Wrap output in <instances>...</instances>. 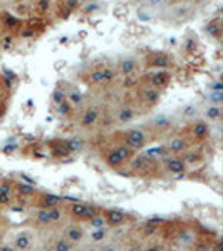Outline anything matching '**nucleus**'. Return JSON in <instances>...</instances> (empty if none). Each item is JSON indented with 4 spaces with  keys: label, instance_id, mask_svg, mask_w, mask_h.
Instances as JSON below:
<instances>
[{
    "label": "nucleus",
    "instance_id": "36",
    "mask_svg": "<svg viewBox=\"0 0 223 251\" xmlns=\"http://www.w3.org/2000/svg\"><path fill=\"white\" fill-rule=\"evenodd\" d=\"M144 154L148 156V157H160V156H166L168 152H166L165 146H156V148L148 149V151H146Z\"/></svg>",
    "mask_w": 223,
    "mask_h": 251
},
{
    "label": "nucleus",
    "instance_id": "28",
    "mask_svg": "<svg viewBox=\"0 0 223 251\" xmlns=\"http://www.w3.org/2000/svg\"><path fill=\"white\" fill-rule=\"evenodd\" d=\"M124 250V243L117 241V240H106L101 245H97V251H123Z\"/></svg>",
    "mask_w": 223,
    "mask_h": 251
},
{
    "label": "nucleus",
    "instance_id": "29",
    "mask_svg": "<svg viewBox=\"0 0 223 251\" xmlns=\"http://www.w3.org/2000/svg\"><path fill=\"white\" fill-rule=\"evenodd\" d=\"M104 161H106L108 166H111V168H114V169H121L124 166V161L121 159V157L117 156V154H114L111 149H109V151L106 152V156H104Z\"/></svg>",
    "mask_w": 223,
    "mask_h": 251
},
{
    "label": "nucleus",
    "instance_id": "17",
    "mask_svg": "<svg viewBox=\"0 0 223 251\" xmlns=\"http://www.w3.org/2000/svg\"><path fill=\"white\" fill-rule=\"evenodd\" d=\"M138 71V62L135 57H123L119 60V64H117V72H119L121 75H133L136 74Z\"/></svg>",
    "mask_w": 223,
    "mask_h": 251
},
{
    "label": "nucleus",
    "instance_id": "12",
    "mask_svg": "<svg viewBox=\"0 0 223 251\" xmlns=\"http://www.w3.org/2000/svg\"><path fill=\"white\" fill-rule=\"evenodd\" d=\"M169 80H171V77H169V74L166 71H156L148 75V86L161 91V89H165L168 86Z\"/></svg>",
    "mask_w": 223,
    "mask_h": 251
},
{
    "label": "nucleus",
    "instance_id": "9",
    "mask_svg": "<svg viewBox=\"0 0 223 251\" xmlns=\"http://www.w3.org/2000/svg\"><path fill=\"white\" fill-rule=\"evenodd\" d=\"M112 75H114V69L112 67H97L89 74L87 82L91 86H101L104 82H111Z\"/></svg>",
    "mask_w": 223,
    "mask_h": 251
},
{
    "label": "nucleus",
    "instance_id": "48",
    "mask_svg": "<svg viewBox=\"0 0 223 251\" xmlns=\"http://www.w3.org/2000/svg\"><path fill=\"white\" fill-rule=\"evenodd\" d=\"M35 7L37 9H40V10H49V2H39V3H35Z\"/></svg>",
    "mask_w": 223,
    "mask_h": 251
},
{
    "label": "nucleus",
    "instance_id": "46",
    "mask_svg": "<svg viewBox=\"0 0 223 251\" xmlns=\"http://www.w3.org/2000/svg\"><path fill=\"white\" fill-rule=\"evenodd\" d=\"M5 19V25H9V27H14V25H17V19H14V17H3Z\"/></svg>",
    "mask_w": 223,
    "mask_h": 251
},
{
    "label": "nucleus",
    "instance_id": "30",
    "mask_svg": "<svg viewBox=\"0 0 223 251\" xmlns=\"http://www.w3.org/2000/svg\"><path fill=\"white\" fill-rule=\"evenodd\" d=\"M151 67H156V69H160V71H165V69H168V67H169V59L166 57L165 54H156V55H153V59H151Z\"/></svg>",
    "mask_w": 223,
    "mask_h": 251
},
{
    "label": "nucleus",
    "instance_id": "41",
    "mask_svg": "<svg viewBox=\"0 0 223 251\" xmlns=\"http://www.w3.org/2000/svg\"><path fill=\"white\" fill-rule=\"evenodd\" d=\"M72 112V106L67 102V100H64V102H60L57 106V114L59 116H69Z\"/></svg>",
    "mask_w": 223,
    "mask_h": 251
},
{
    "label": "nucleus",
    "instance_id": "26",
    "mask_svg": "<svg viewBox=\"0 0 223 251\" xmlns=\"http://www.w3.org/2000/svg\"><path fill=\"white\" fill-rule=\"evenodd\" d=\"M66 100L71 106H76V107H79L81 104L84 102V96H83V92L79 91V89H69V91L66 92Z\"/></svg>",
    "mask_w": 223,
    "mask_h": 251
},
{
    "label": "nucleus",
    "instance_id": "18",
    "mask_svg": "<svg viewBox=\"0 0 223 251\" xmlns=\"http://www.w3.org/2000/svg\"><path fill=\"white\" fill-rule=\"evenodd\" d=\"M37 208L49 209V208H60L64 204V201L57 196H52V194H42L37 201H35Z\"/></svg>",
    "mask_w": 223,
    "mask_h": 251
},
{
    "label": "nucleus",
    "instance_id": "33",
    "mask_svg": "<svg viewBox=\"0 0 223 251\" xmlns=\"http://www.w3.org/2000/svg\"><path fill=\"white\" fill-rule=\"evenodd\" d=\"M138 82H139V79H138L136 74L133 75H124L123 77V82H121V86H123L124 89H133L138 86Z\"/></svg>",
    "mask_w": 223,
    "mask_h": 251
},
{
    "label": "nucleus",
    "instance_id": "45",
    "mask_svg": "<svg viewBox=\"0 0 223 251\" xmlns=\"http://www.w3.org/2000/svg\"><path fill=\"white\" fill-rule=\"evenodd\" d=\"M208 87H210V91H223V86H222L220 80H213Z\"/></svg>",
    "mask_w": 223,
    "mask_h": 251
},
{
    "label": "nucleus",
    "instance_id": "1",
    "mask_svg": "<svg viewBox=\"0 0 223 251\" xmlns=\"http://www.w3.org/2000/svg\"><path fill=\"white\" fill-rule=\"evenodd\" d=\"M101 211H103V209H101L99 206L81 203V201H74V203H71L64 209V213H66L74 223H79V221L87 223V221H91L92 218L99 216Z\"/></svg>",
    "mask_w": 223,
    "mask_h": 251
},
{
    "label": "nucleus",
    "instance_id": "40",
    "mask_svg": "<svg viewBox=\"0 0 223 251\" xmlns=\"http://www.w3.org/2000/svg\"><path fill=\"white\" fill-rule=\"evenodd\" d=\"M64 100H66V92H64L62 89H56L54 94H52V102H54L56 106H59Z\"/></svg>",
    "mask_w": 223,
    "mask_h": 251
},
{
    "label": "nucleus",
    "instance_id": "14",
    "mask_svg": "<svg viewBox=\"0 0 223 251\" xmlns=\"http://www.w3.org/2000/svg\"><path fill=\"white\" fill-rule=\"evenodd\" d=\"M97 123H99V111H97V107H87L83 112V116H81V127L91 129Z\"/></svg>",
    "mask_w": 223,
    "mask_h": 251
},
{
    "label": "nucleus",
    "instance_id": "49",
    "mask_svg": "<svg viewBox=\"0 0 223 251\" xmlns=\"http://www.w3.org/2000/svg\"><path fill=\"white\" fill-rule=\"evenodd\" d=\"M32 34H34V30H26V32H22V37H30Z\"/></svg>",
    "mask_w": 223,
    "mask_h": 251
},
{
    "label": "nucleus",
    "instance_id": "15",
    "mask_svg": "<svg viewBox=\"0 0 223 251\" xmlns=\"http://www.w3.org/2000/svg\"><path fill=\"white\" fill-rule=\"evenodd\" d=\"M163 164H165V168H166V171H168V173H171V174H185L186 166H185L183 161H181L180 156L166 157V159L163 161Z\"/></svg>",
    "mask_w": 223,
    "mask_h": 251
},
{
    "label": "nucleus",
    "instance_id": "37",
    "mask_svg": "<svg viewBox=\"0 0 223 251\" xmlns=\"http://www.w3.org/2000/svg\"><path fill=\"white\" fill-rule=\"evenodd\" d=\"M141 251H165V246L158 241H148L146 245H141Z\"/></svg>",
    "mask_w": 223,
    "mask_h": 251
},
{
    "label": "nucleus",
    "instance_id": "16",
    "mask_svg": "<svg viewBox=\"0 0 223 251\" xmlns=\"http://www.w3.org/2000/svg\"><path fill=\"white\" fill-rule=\"evenodd\" d=\"M135 117H136V109L133 106H129V104H126V106H121L116 112L117 124H129V123L135 121Z\"/></svg>",
    "mask_w": 223,
    "mask_h": 251
},
{
    "label": "nucleus",
    "instance_id": "8",
    "mask_svg": "<svg viewBox=\"0 0 223 251\" xmlns=\"http://www.w3.org/2000/svg\"><path fill=\"white\" fill-rule=\"evenodd\" d=\"M188 134L193 141L200 143V141L208 139L210 127L203 119H195V121H192V124L188 126Z\"/></svg>",
    "mask_w": 223,
    "mask_h": 251
},
{
    "label": "nucleus",
    "instance_id": "34",
    "mask_svg": "<svg viewBox=\"0 0 223 251\" xmlns=\"http://www.w3.org/2000/svg\"><path fill=\"white\" fill-rule=\"evenodd\" d=\"M136 15L141 22H149V20H153V12L149 9H146V7H139V9L136 10Z\"/></svg>",
    "mask_w": 223,
    "mask_h": 251
},
{
    "label": "nucleus",
    "instance_id": "32",
    "mask_svg": "<svg viewBox=\"0 0 223 251\" xmlns=\"http://www.w3.org/2000/svg\"><path fill=\"white\" fill-rule=\"evenodd\" d=\"M87 226H89V228H92V229L108 228V226H106V221H104V218H103V214H99V216L92 218L91 221H87Z\"/></svg>",
    "mask_w": 223,
    "mask_h": 251
},
{
    "label": "nucleus",
    "instance_id": "24",
    "mask_svg": "<svg viewBox=\"0 0 223 251\" xmlns=\"http://www.w3.org/2000/svg\"><path fill=\"white\" fill-rule=\"evenodd\" d=\"M14 193H17L19 196H24V198H34L37 194V189L30 184H26V183H14Z\"/></svg>",
    "mask_w": 223,
    "mask_h": 251
},
{
    "label": "nucleus",
    "instance_id": "27",
    "mask_svg": "<svg viewBox=\"0 0 223 251\" xmlns=\"http://www.w3.org/2000/svg\"><path fill=\"white\" fill-rule=\"evenodd\" d=\"M89 238H91V241H92V245H94V246L101 245L103 241L109 240V228L92 229L91 234H89Z\"/></svg>",
    "mask_w": 223,
    "mask_h": 251
},
{
    "label": "nucleus",
    "instance_id": "11",
    "mask_svg": "<svg viewBox=\"0 0 223 251\" xmlns=\"http://www.w3.org/2000/svg\"><path fill=\"white\" fill-rule=\"evenodd\" d=\"M161 231V221H146L139 228V236L143 241H153Z\"/></svg>",
    "mask_w": 223,
    "mask_h": 251
},
{
    "label": "nucleus",
    "instance_id": "21",
    "mask_svg": "<svg viewBox=\"0 0 223 251\" xmlns=\"http://www.w3.org/2000/svg\"><path fill=\"white\" fill-rule=\"evenodd\" d=\"M74 248H76V246L72 245L71 241H67L62 234L56 236L54 240H52V243H51V250L52 251H72Z\"/></svg>",
    "mask_w": 223,
    "mask_h": 251
},
{
    "label": "nucleus",
    "instance_id": "6",
    "mask_svg": "<svg viewBox=\"0 0 223 251\" xmlns=\"http://www.w3.org/2000/svg\"><path fill=\"white\" fill-rule=\"evenodd\" d=\"M10 245L15 251H34L35 236L32 231H19L14 234Z\"/></svg>",
    "mask_w": 223,
    "mask_h": 251
},
{
    "label": "nucleus",
    "instance_id": "3",
    "mask_svg": "<svg viewBox=\"0 0 223 251\" xmlns=\"http://www.w3.org/2000/svg\"><path fill=\"white\" fill-rule=\"evenodd\" d=\"M148 139L149 136L141 127H129L128 131L123 132V143L129 146L135 152L139 151V149H144L146 144H148Z\"/></svg>",
    "mask_w": 223,
    "mask_h": 251
},
{
    "label": "nucleus",
    "instance_id": "20",
    "mask_svg": "<svg viewBox=\"0 0 223 251\" xmlns=\"http://www.w3.org/2000/svg\"><path fill=\"white\" fill-rule=\"evenodd\" d=\"M173 124L171 117L166 116V114H158L151 119V127L156 129V131H166V129H169Z\"/></svg>",
    "mask_w": 223,
    "mask_h": 251
},
{
    "label": "nucleus",
    "instance_id": "23",
    "mask_svg": "<svg viewBox=\"0 0 223 251\" xmlns=\"http://www.w3.org/2000/svg\"><path fill=\"white\" fill-rule=\"evenodd\" d=\"M181 161L185 163V166H192V168H195V166H200L203 159H201L200 152H196L195 149H188V151L183 152V157H181Z\"/></svg>",
    "mask_w": 223,
    "mask_h": 251
},
{
    "label": "nucleus",
    "instance_id": "2",
    "mask_svg": "<svg viewBox=\"0 0 223 251\" xmlns=\"http://www.w3.org/2000/svg\"><path fill=\"white\" fill-rule=\"evenodd\" d=\"M66 216L62 208H49V209H42L37 208L34 213H32V218L34 221L40 226H49V225H56V223H60Z\"/></svg>",
    "mask_w": 223,
    "mask_h": 251
},
{
    "label": "nucleus",
    "instance_id": "5",
    "mask_svg": "<svg viewBox=\"0 0 223 251\" xmlns=\"http://www.w3.org/2000/svg\"><path fill=\"white\" fill-rule=\"evenodd\" d=\"M175 245L181 250H192L198 243V233L192 228H180L175 234Z\"/></svg>",
    "mask_w": 223,
    "mask_h": 251
},
{
    "label": "nucleus",
    "instance_id": "19",
    "mask_svg": "<svg viewBox=\"0 0 223 251\" xmlns=\"http://www.w3.org/2000/svg\"><path fill=\"white\" fill-rule=\"evenodd\" d=\"M111 151L114 152V154H117L121 157V159L124 161V164L128 163V161L135 159V151H133L129 146H126L124 143H116L114 146L111 148Z\"/></svg>",
    "mask_w": 223,
    "mask_h": 251
},
{
    "label": "nucleus",
    "instance_id": "42",
    "mask_svg": "<svg viewBox=\"0 0 223 251\" xmlns=\"http://www.w3.org/2000/svg\"><path fill=\"white\" fill-rule=\"evenodd\" d=\"M206 30H208V34H212L215 35V37H220V24L218 22H212V24H208V27H206Z\"/></svg>",
    "mask_w": 223,
    "mask_h": 251
},
{
    "label": "nucleus",
    "instance_id": "25",
    "mask_svg": "<svg viewBox=\"0 0 223 251\" xmlns=\"http://www.w3.org/2000/svg\"><path fill=\"white\" fill-rule=\"evenodd\" d=\"M200 114V107L196 104H186V106L181 107L180 111V117H183L186 121H195Z\"/></svg>",
    "mask_w": 223,
    "mask_h": 251
},
{
    "label": "nucleus",
    "instance_id": "43",
    "mask_svg": "<svg viewBox=\"0 0 223 251\" xmlns=\"http://www.w3.org/2000/svg\"><path fill=\"white\" fill-rule=\"evenodd\" d=\"M0 42H2V47L7 50V49H10L14 46V37H12V35H5V37L0 39Z\"/></svg>",
    "mask_w": 223,
    "mask_h": 251
},
{
    "label": "nucleus",
    "instance_id": "31",
    "mask_svg": "<svg viewBox=\"0 0 223 251\" xmlns=\"http://www.w3.org/2000/svg\"><path fill=\"white\" fill-rule=\"evenodd\" d=\"M206 100H208V104H213V106H222L223 91H210L208 96H206Z\"/></svg>",
    "mask_w": 223,
    "mask_h": 251
},
{
    "label": "nucleus",
    "instance_id": "13",
    "mask_svg": "<svg viewBox=\"0 0 223 251\" xmlns=\"http://www.w3.org/2000/svg\"><path fill=\"white\" fill-rule=\"evenodd\" d=\"M139 99H141V102L146 104V106H155V104L160 102V99H161V91H158L155 87L144 86L139 92Z\"/></svg>",
    "mask_w": 223,
    "mask_h": 251
},
{
    "label": "nucleus",
    "instance_id": "4",
    "mask_svg": "<svg viewBox=\"0 0 223 251\" xmlns=\"http://www.w3.org/2000/svg\"><path fill=\"white\" fill-rule=\"evenodd\" d=\"M101 214H103L108 228H121V226H124L126 223L133 221L131 214H128L126 211H123V209L106 208L101 211Z\"/></svg>",
    "mask_w": 223,
    "mask_h": 251
},
{
    "label": "nucleus",
    "instance_id": "44",
    "mask_svg": "<svg viewBox=\"0 0 223 251\" xmlns=\"http://www.w3.org/2000/svg\"><path fill=\"white\" fill-rule=\"evenodd\" d=\"M72 251H97V246H94V245H83V246H76Z\"/></svg>",
    "mask_w": 223,
    "mask_h": 251
},
{
    "label": "nucleus",
    "instance_id": "22",
    "mask_svg": "<svg viewBox=\"0 0 223 251\" xmlns=\"http://www.w3.org/2000/svg\"><path fill=\"white\" fill-rule=\"evenodd\" d=\"M201 114L205 116V119L217 123V121L222 119V106H213V104H206V106L203 107V111H201Z\"/></svg>",
    "mask_w": 223,
    "mask_h": 251
},
{
    "label": "nucleus",
    "instance_id": "35",
    "mask_svg": "<svg viewBox=\"0 0 223 251\" xmlns=\"http://www.w3.org/2000/svg\"><path fill=\"white\" fill-rule=\"evenodd\" d=\"M15 203V196L14 194H0V209L10 208Z\"/></svg>",
    "mask_w": 223,
    "mask_h": 251
},
{
    "label": "nucleus",
    "instance_id": "38",
    "mask_svg": "<svg viewBox=\"0 0 223 251\" xmlns=\"http://www.w3.org/2000/svg\"><path fill=\"white\" fill-rule=\"evenodd\" d=\"M190 12H192V7L190 5H176L173 9V15H176V17H186Z\"/></svg>",
    "mask_w": 223,
    "mask_h": 251
},
{
    "label": "nucleus",
    "instance_id": "10",
    "mask_svg": "<svg viewBox=\"0 0 223 251\" xmlns=\"http://www.w3.org/2000/svg\"><path fill=\"white\" fill-rule=\"evenodd\" d=\"M190 139L185 136H175L165 144V149L166 152H171L173 156H178V154H183L185 151L190 149Z\"/></svg>",
    "mask_w": 223,
    "mask_h": 251
},
{
    "label": "nucleus",
    "instance_id": "47",
    "mask_svg": "<svg viewBox=\"0 0 223 251\" xmlns=\"http://www.w3.org/2000/svg\"><path fill=\"white\" fill-rule=\"evenodd\" d=\"M0 251H15V250L12 248L10 243H2V245H0Z\"/></svg>",
    "mask_w": 223,
    "mask_h": 251
},
{
    "label": "nucleus",
    "instance_id": "39",
    "mask_svg": "<svg viewBox=\"0 0 223 251\" xmlns=\"http://www.w3.org/2000/svg\"><path fill=\"white\" fill-rule=\"evenodd\" d=\"M66 148H67V151L69 152H72V151H81L83 149V143L81 141H78V139H69V141H66Z\"/></svg>",
    "mask_w": 223,
    "mask_h": 251
},
{
    "label": "nucleus",
    "instance_id": "7",
    "mask_svg": "<svg viewBox=\"0 0 223 251\" xmlns=\"http://www.w3.org/2000/svg\"><path fill=\"white\" fill-rule=\"evenodd\" d=\"M62 236L66 238L67 241H71L74 246H79L81 243L86 240V229H84V226H81L79 223H69L62 228Z\"/></svg>",
    "mask_w": 223,
    "mask_h": 251
}]
</instances>
